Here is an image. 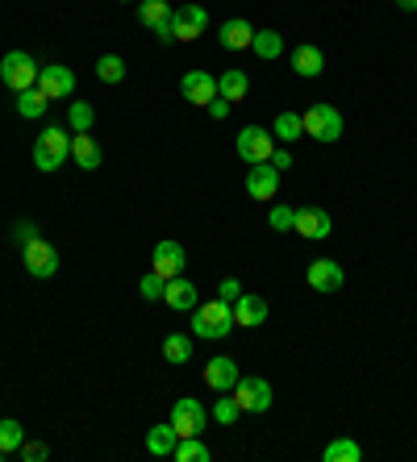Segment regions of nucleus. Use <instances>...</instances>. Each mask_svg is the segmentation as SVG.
<instances>
[{
  "label": "nucleus",
  "instance_id": "nucleus-22",
  "mask_svg": "<svg viewBox=\"0 0 417 462\" xmlns=\"http://www.w3.org/2000/svg\"><path fill=\"white\" fill-rule=\"evenodd\" d=\"M71 154H75V167H80V171H97L100 167V146L92 142V134L71 137Z\"/></svg>",
  "mask_w": 417,
  "mask_h": 462
},
{
  "label": "nucleus",
  "instance_id": "nucleus-4",
  "mask_svg": "<svg viewBox=\"0 0 417 462\" xmlns=\"http://www.w3.org/2000/svg\"><path fill=\"white\" fill-rule=\"evenodd\" d=\"M301 121H305V134L313 142H338L342 137V113L334 105H313L309 113H301Z\"/></svg>",
  "mask_w": 417,
  "mask_h": 462
},
{
  "label": "nucleus",
  "instance_id": "nucleus-34",
  "mask_svg": "<svg viewBox=\"0 0 417 462\" xmlns=\"http://www.w3.org/2000/svg\"><path fill=\"white\" fill-rule=\"evenodd\" d=\"M267 221H271V230H276V233H288L292 221H296V208H288V204H271Z\"/></svg>",
  "mask_w": 417,
  "mask_h": 462
},
{
  "label": "nucleus",
  "instance_id": "nucleus-35",
  "mask_svg": "<svg viewBox=\"0 0 417 462\" xmlns=\"http://www.w3.org/2000/svg\"><path fill=\"white\" fill-rule=\"evenodd\" d=\"M163 287H167V279L159 271L142 275V296H146V300H163Z\"/></svg>",
  "mask_w": 417,
  "mask_h": 462
},
{
  "label": "nucleus",
  "instance_id": "nucleus-37",
  "mask_svg": "<svg viewBox=\"0 0 417 462\" xmlns=\"http://www.w3.org/2000/svg\"><path fill=\"white\" fill-rule=\"evenodd\" d=\"M46 454H51V450L42 446V442H26V446H21V458H26V462H42Z\"/></svg>",
  "mask_w": 417,
  "mask_h": 462
},
{
  "label": "nucleus",
  "instance_id": "nucleus-21",
  "mask_svg": "<svg viewBox=\"0 0 417 462\" xmlns=\"http://www.w3.org/2000/svg\"><path fill=\"white\" fill-rule=\"evenodd\" d=\"M292 71H296V75H305V80H318L321 71H326V55H321L318 46H296V55H292Z\"/></svg>",
  "mask_w": 417,
  "mask_h": 462
},
{
  "label": "nucleus",
  "instance_id": "nucleus-19",
  "mask_svg": "<svg viewBox=\"0 0 417 462\" xmlns=\"http://www.w3.org/2000/svg\"><path fill=\"white\" fill-rule=\"evenodd\" d=\"M230 309H234V325H242V329L264 325L267 321V300L264 296H238Z\"/></svg>",
  "mask_w": 417,
  "mask_h": 462
},
{
  "label": "nucleus",
  "instance_id": "nucleus-13",
  "mask_svg": "<svg viewBox=\"0 0 417 462\" xmlns=\"http://www.w3.org/2000/svg\"><path fill=\"white\" fill-rule=\"evenodd\" d=\"M180 92L188 105H201V109H205L208 100L217 96V75H208V71H188L180 80Z\"/></svg>",
  "mask_w": 417,
  "mask_h": 462
},
{
  "label": "nucleus",
  "instance_id": "nucleus-39",
  "mask_svg": "<svg viewBox=\"0 0 417 462\" xmlns=\"http://www.w3.org/2000/svg\"><path fill=\"white\" fill-rule=\"evenodd\" d=\"M17 246H26V242H34V238H38V230H34V221H21V225H17Z\"/></svg>",
  "mask_w": 417,
  "mask_h": 462
},
{
  "label": "nucleus",
  "instance_id": "nucleus-18",
  "mask_svg": "<svg viewBox=\"0 0 417 462\" xmlns=\"http://www.w3.org/2000/svg\"><path fill=\"white\" fill-rule=\"evenodd\" d=\"M163 304H167V309H176V313H193V309H196V284H188L184 275L167 279V287H163Z\"/></svg>",
  "mask_w": 417,
  "mask_h": 462
},
{
  "label": "nucleus",
  "instance_id": "nucleus-30",
  "mask_svg": "<svg viewBox=\"0 0 417 462\" xmlns=\"http://www.w3.org/2000/svg\"><path fill=\"white\" fill-rule=\"evenodd\" d=\"M359 458H363V450L355 442H347V437H338V442L326 446V462H359Z\"/></svg>",
  "mask_w": 417,
  "mask_h": 462
},
{
  "label": "nucleus",
  "instance_id": "nucleus-23",
  "mask_svg": "<svg viewBox=\"0 0 417 462\" xmlns=\"http://www.w3.org/2000/svg\"><path fill=\"white\" fill-rule=\"evenodd\" d=\"M247 92H250V80L238 67H230V71H222V75H217V96H225L230 105H234V100H242Z\"/></svg>",
  "mask_w": 417,
  "mask_h": 462
},
{
  "label": "nucleus",
  "instance_id": "nucleus-31",
  "mask_svg": "<svg viewBox=\"0 0 417 462\" xmlns=\"http://www.w3.org/2000/svg\"><path fill=\"white\" fill-rule=\"evenodd\" d=\"M26 446V429H21V421H0V450L4 454H13V450Z\"/></svg>",
  "mask_w": 417,
  "mask_h": 462
},
{
  "label": "nucleus",
  "instance_id": "nucleus-14",
  "mask_svg": "<svg viewBox=\"0 0 417 462\" xmlns=\"http://www.w3.org/2000/svg\"><path fill=\"white\" fill-rule=\"evenodd\" d=\"M292 233H301V238H309V242L330 238V213H326V208H296Z\"/></svg>",
  "mask_w": 417,
  "mask_h": 462
},
{
  "label": "nucleus",
  "instance_id": "nucleus-17",
  "mask_svg": "<svg viewBox=\"0 0 417 462\" xmlns=\"http://www.w3.org/2000/svg\"><path fill=\"white\" fill-rule=\"evenodd\" d=\"M151 271H159L163 279H176V275H184V246L180 242H159V246H154Z\"/></svg>",
  "mask_w": 417,
  "mask_h": 462
},
{
  "label": "nucleus",
  "instance_id": "nucleus-3",
  "mask_svg": "<svg viewBox=\"0 0 417 462\" xmlns=\"http://www.w3.org/2000/svg\"><path fill=\"white\" fill-rule=\"evenodd\" d=\"M38 63H34V55H26V51H9V55L0 59V80H4V88H13V92H26V88H34L38 83Z\"/></svg>",
  "mask_w": 417,
  "mask_h": 462
},
{
  "label": "nucleus",
  "instance_id": "nucleus-24",
  "mask_svg": "<svg viewBox=\"0 0 417 462\" xmlns=\"http://www.w3.org/2000/svg\"><path fill=\"white\" fill-rule=\"evenodd\" d=\"M176 442H180V434H176V425H154L151 434H146V450H151L154 458H163V454H171L176 450Z\"/></svg>",
  "mask_w": 417,
  "mask_h": 462
},
{
  "label": "nucleus",
  "instance_id": "nucleus-27",
  "mask_svg": "<svg viewBox=\"0 0 417 462\" xmlns=\"http://www.w3.org/2000/svg\"><path fill=\"white\" fill-rule=\"evenodd\" d=\"M163 358L167 363H188L193 358V338H184V333H167V341H163Z\"/></svg>",
  "mask_w": 417,
  "mask_h": 462
},
{
  "label": "nucleus",
  "instance_id": "nucleus-41",
  "mask_svg": "<svg viewBox=\"0 0 417 462\" xmlns=\"http://www.w3.org/2000/svg\"><path fill=\"white\" fill-rule=\"evenodd\" d=\"M238 296H242L238 279H222V300H238Z\"/></svg>",
  "mask_w": 417,
  "mask_h": 462
},
{
  "label": "nucleus",
  "instance_id": "nucleus-2",
  "mask_svg": "<svg viewBox=\"0 0 417 462\" xmlns=\"http://www.w3.org/2000/svg\"><path fill=\"white\" fill-rule=\"evenodd\" d=\"M71 154V134L59 125H46V134L34 142V167L38 171H59Z\"/></svg>",
  "mask_w": 417,
  "mask_h": 462
},
{
  "label": "nucleus",
  "instance_id": "nucleus-5",
  "mask_svg": "<svg viewBox=\"0 0 417 462\" xmlns=\"http://www.w3.org/2000/svg\"><path fill=\"white\" fill-rule=\"evenodd\" d=\"M234 146H238V154H242V159L255 167V163H267V159H271L276 142H271V134H267L264 125H242V129H238V137H234Z\"/></svg>",
  "mask_w": 417,
  "mask_h": 462
},
{
  "label": "nucleus",
  "instance_id": "nucleus-15",
  "mask_svg": "<svg viewBox=\"0 0 417 462\" xmlns=\"http://www.w3.org/2000/svg\"><path fill=\"white\" fill-rule=\"evenodd\" d=\"M247 192H250V200H276L279 171L271 163H255L250 167V176H247Z\"/></svg>",
  "mask_w": 417,
  "mask_h": 462
},
{
  "label": "nucleus",
  "instance_id": "nucleus-16",
  "mask_svg": "<svg viewBox=\"0 0 417 462\" xmlns=\"http://www.w3.org/2000/svg\"><path fill=\"white\" fill-rule=\"evenodd\" d=\"M242 380V371H238L234 358H225V354H217V358H208L205 367V383L213 388V392H234V383Z\"/></svg>",
  "mask_w": 417,
  "mask_h": 462
},
{
  "label": "nucleus",
  "instance_id": "nucleus-6",
  "mask_svg": "<svg viewBox=\"0 0 417 462\" xmlns=\"http://www.w3.org/2000/svg\"><path fill=\"white\" fill-rule=\"evenodd\" d=\"M234 404L238 412H267L271 408V383L250 375V380H238L234 383Z\"/></svg>",
  "mask_w": 417,
  "mask_h": 462
},
{
  "label": "nucleus",
  "instance_id": "nucleus-7",
  "mask_svg": "<svg viewBox=\"0 0 417 462\" xmlns=\"http://www.w3.org/2000/svg\"><path fill=\"white\" fill-rule=\"evenodd\" d=\"M205 421H208V412L201 400H188V395H184V400L171 404V425H176L180 437H201L205 434Z\"/></svg>",
  "mask_w": 417,
  "mask_h": 462
},
{
  "label": "nucleus",
  "instance_id": "nucleus-32",
  "mask_svg": "<svg viewBox=\"0 0 417 462\" xmlns=\"http://www.w3.org/2000/svg\"><path fill=\"white\" fill-rule=\"evenodd\" d=\"M97 75H100L105 83H122V80H125V59H122V55H100Z\"/></svg>",
  "mask_w": 417,
  "mask_h": 462
},
{
  "label": "nucleus",
  "instance_id": "nucleus-8",
  "mask_svg": "<svg viewBox=\"0 0 417 462\" xmlns=\"http://www.w3.org/2000/svg\"><path fill=\"white\" fill-rule=\"evenodd\" d=\"M171 13H176V9H171L167 0H142V4H138V21H142V26H151L154 34H159V42H163V46H171V42H176Z\"/></svg>",
  "mask_w": 417,
  "mask_h": 462
},
{
  "label": "nucleus",
  "instance_id": "nucleus-28",
  "mask_svg": "<svg viewBox=\"0 0 417 462\" xmlns=\"http://www.w3.org/2000/svg\"><path fill=\"white\" fill-rule=\"evenodd\" d=\"M171 454H176V462H208V446L201 437H180Z\"/></svg>",
  "mask_w": 417,
  "mask_h": 462
},
{
  "label": "nucleus",
  "instance_id": "nucleus-40",
  "mask_svg": "<svg viewBox=\"0 0 417 462\" xmlns=\"http://www.w3.org/2000/svg\"><path fill=\"white\" fill-rule=\"evenodd\" d=\"M267 163L276 167V171H284V167H292V154H288V150H271V159H267Z\"/></svg>",
  "mask_w": 417,
  "mask_h": 462
},
{
  "label": "nucleus",
  "instance_id": "nucleus-38",
  "mask_svg": "<svg viewBox=\"0 0 417 462\" xmlns=\"http://www.w3.org/2000/svg\"><path fill=\"white\" fill-rule=\"evenodd\" d=\"M205 109L213 113V117H217V121H225V117H230V100H225V96H213V100H208Z\"/></svg>",
  "mask_w": 417,
  "mask_h": 462
},
{
  "label": "nucleus",
  "instance_id": "nucleus-1",
  "mask_svg": "<svg viewBox=\"0 0 417 462\" xmlns=\"http://www.w3.org/2000/svg\"><path fill=\"white\" fill-rule=\"evenodd\" d=\"M230 329H234V309H230V300H208L201 309H193V333L201 338H230Z\"/></svg>",
  "mask_w": 417,
  "mask_h": 462
},
{
  "label": "nucleus",
  "instance_id": "nucleus-20",
  "mask_svg": "<svg viewBox=\"0 0 417 462\" xmlns=\"http://www.w3.org/2000/svg\"><path fill=\"white\" fill-rule=\"evenodd\" d=\"M217 42H222L225 51H247L250 42H255V29H250V21H242V17H230V21L217 29Z\"/></svg>",
  "mask_w": 417,
  "mask_h": 462
},
{
  "label": "nucleus",
  "instance_id": "nucleus-26",
  "mask_svg": "<svg viewBox=\"0 0 417 462\" xmlns=\"http://www.w3.org/2000/svg\"><path fill=\"white\" fill-rule=\"evenodd\" d=\"M46 105H51V100L42 96L38 83H34V88H26V92H17V113H21V117H42V113H46Z\"/></svg>",
  "mask_w": 417,
  "mask_h": 462
},
{
  "label": "nucleus",
  "instance_id": "nucleus-10",
  "mask_svg": "<svg viewBox=\"0 0 417 462\" xmlns=\"http://www.w3.org/2000/svg\"><path fill=\"white\" fill-rule=\"evenodd\" d=\"M21 254H26V271L34 275V279H51V275L59 271V254L51 242H42V238H34V242L21 246Z\"/></svg>",
  "mask_w": 417,
  "mask_h": 462
},
{
  "label": "nucleus",
  "instance_id": "nucleus-43",
  "mask_svg": "<svg viewBox=\"0 0 417 462\" xmlns=\"http://www.w3.org/2000/svg\"><path fill=\"white\" fill-rule=\"evenodd\" d=\"M0 458H4V450H0Z\"/></svg>",
  "mask_w": 417,
  "mask_h": 462
},
{
  "label": "nucleus",
  "instance_id": "nucleus-12",
  "mask_svg": "<svg viewBox=\"0 0 417 462\" xmlns=\"http://www.w3.org/2000/svg\"><path fill=\"white\" fill-rule=\"evenodd\" d=\"M342 267L334 259H318V262H309V287L313 292H321V296H330V292H342Z\"/></svg>",
  "mask_w": 417,
  "mask_h": 462
},
{
  "label": "nucleus",
  "instance_id": "nucleus-29",
  "mask_svg": "<svg viewBox=\"0 0 417 462\" xmlns=\"http://www.w3.org/2000/svg\"><path fill=\"white\" fill-rule=\"evenodd\" d=\"M276 137H279V142H296V137H305V121H301V113H279V117H276Z\"/></svg>",
  "mask_w": 417,
  "mask_h": 462
},
{
  "label": "nucleus",
  "instance_id": "nucleus-25",
  "mask_svg": "<svg viewBox=\"0 0 417 462\" xmlns=\"http://www.w3.org/2000/svg\"><path fill=\"white\" fill-rule=\"evenodd\" d=\"M250 51L259 59H279L284 51V38H279L276 29H255V42H250Z\"/></svg>",
  "mask_w": 417,
  "mask_h": 462
},
{
  "label": "nucleus",
  "instance_id": "nucleus-9",
  "mask_svg": "<svg viewBox=\"0 0 417 462\" xmlns=\"http://www.w3.org/2000/svg\"><path fill=\"white\" fill-rule=\"evenodd\" d=\"M38 88L46 100H71V96H75V75H71V67H63V63H51V67L38 71Z\"/></svg>",
  "mask_w": 417,
  "mask_h": 462
},
{
  "label": "nucleus",
  "instance_id": "nucleus-33",
  "mask_svg": "<svg viewBox=\"0 0 417 462\" xmlns=\"http://www.w3.org/2000/svg\"><path fill=\"white\" fill-rule=\"evenodd\" d=\"M92 121H97L92 105H88V100H71V129H75V134H88Z\"/></svg>",
  "mask_w": 417,
  "mask_h": 462
},
{
  "label": "nucleus",
  "instance_id": "nucleus-36",
  "mask_svg": "<svg viewBox=\"0 0 417 462\" xmlns=\"http://www.w3.org/2000/svg\"><path fill=\"white\" fill-rule=\"evenodd\" d=\"M213 421H217V425H234L238 421V404H234V400H217V404H213Z\"/></svg>",
  "mask_w": 417,
  "mask_h": 462
},
{
  "label": "nucleus",
  "instance_id": "nucleus-11",
  "mask_svg": "<svg viewBox=\"0 0 417 462\" xmlns=\"http://www.w3.org/2000/svg\"><path fill=\"white\" fill-rule=\"evenodd\" d=\"M171 26H176V42H196L208 26V13L201 4H180V9L171 13Z\"/></svg>",
  "mask_w": 417,
  "mask_h": 462
},
{
  "label": "nucleus",
  "instance_id": "nucleus-42",
  "mask_svg": "<svg viewBox=\"0 0 417 462\" xmlns=\"http://www.w3.org/2000/svg\"><path fill=\"white\" fill-rule=\"evenodd\" d=\"M397 9H405V13H417V0H397Z\"/></svg>",
  "mask_w": 417,
  "mask_h": 462
}]
</instances>
